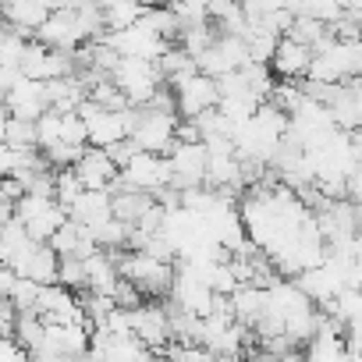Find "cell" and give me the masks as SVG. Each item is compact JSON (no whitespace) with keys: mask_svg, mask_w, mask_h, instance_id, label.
Wrapping results in <instances>:
<instances>
[{"mask_svg":"<svg viewBox=\"0 0 362 362\" xmlns=\"http://www.w3.org/2000/svg\"><path fill=\"white\" fill-rule=\"evenodd\" d=\"M117 270H121V281L135 284L149 298L170 295V284H174V274H177L174 263H163L149 252H117Z\"/></svg>","mask_w":362,"mask_h":362,"instance_id":"1","label":"cell"},{"mask_svg":"<svg viewBox=\"0 0 362 362\" xmlns=\"http://www.w3.org/2000/svg\"><path fill=\"white\" fill-rule=\"evenodd\" d=\"M110 82L121 89V96L128 100V107L142 110L153 103V96L163 89V78H160V68L149 64V61H132V57H121Z\"/></svg>","mask_w":362,"mask_h":362,"instance_id":"2","label":"cell"},{"mask_svg":"<svg viewBox=\"0 0 362 362\" xmlns=\"http://www.w3.org/2000/svg\"><path fill=\"white\" fill-rule=\"evenodd\" d=\"M139 153H170V146L177 142V114H160V110H135V124H132V135Z\"/></svg>","mask_w":362,"mask_h":362,"instance_id":"3","label":"cell"},{"mask_svg":"<svg viewBox=\"0 0 362 362\" xmlns=\"http://www.w3.org/2000/svg\"><path fill=\"white\" fill-rule=\"evenodd\" d=\"M15 221L25 228V235L40 245H50V238L68 224V210L57 206V199H36V196H25L18 206H15Z\"/></svg>","mask_w":362,"mask_h":362,"instance_id":"4","label":"cell"},{"mask_svg":"<svg viewBox=\"0 0 362 362\" xmlns=\"http://www.w3.org/2000/svg\"><path fill=\"white\" fill-rule=\"evenodd\" d=\"M174 103H177V121H199L203 114L221 107V89L217 78H206L199 71H192L189 78H181L170 86Z\"/></svg>","mask_w":362,"mask_h":362,"instance_id":"5","label":"cell"},{"mask_svg":"<svg viewBox=\"0 0 362 362\" xmlns=\"http://www.w3.org/2000/svg\"><path fill=\"white\" fill-rule=\"evenodd\" d=\"M121 189H132V192H142V196H156L163 189H170V167H167V156H156V153H135L124 167H121Z\"/></svg>","mask_w":362,"mask_h":362,"instance_id":"6","label":"cell"},{"mask_svg":"<svg viewBox=\"0 0 362 362\" xmlns=\"http://www.w3.org/2000/svg\"><path fill=\"white\" fill-rule=\"evenodd\" d=\"M170 167V189L189 192L206 185V146L203 142H174L167 153Z\"/></svg>","mask_w":362,"mask_h":362,"instance_id":"7","label":"cell"},{"mask_svg":"<svg viewBox=\"0 0 362 362\" xmlns=\"http://www.w3.org/2000/svg\"><path fill=\"white\" fill-rule=\"evenodd\" d=\"M8 270H11L15 277H22V281H33V284H40V288H50V284H57L61 256H57L50 245L25 242V245H22L15 256H11Z\"/></svg>","mask_w":362,"mask_h":362,"instance_id":"8","label":"cell"},{"mask_svg":"<svg viewBox=\"0 0 362 362\" xmlns=\"http://www.w3.org/2000/svg\"><path fill=\"white\" fill-rule=\"evenodd\" d=\"M54 8V15H50V22L40 29V43L43 47H50V50H64V54H75L82 43H86V33H82V25H78V4H50Z\"/></svg>","mask_w":362,"mask_h":362,"instance_id":"9","label":"cell"},{"mask_svg":"<svg viewBox=\"0 0 362 362\" xmlns=\"http://www.w3.org/2000/svg\"><path fill=\"white\" fill-rule=\"evenodd\" d=\"M249 64V50H245V40L238 36H217L210 43V50L196 61V71L206 75V78H224V75H235Z\"/></svg>","mask_w":362,"mask_h":362,"instance_id":"10","label":"cell"},{"mask_svg":"<svg viewBox=\"0 0 362 362\" xmlns=\"http://www.w3.org/2000/svg\"><path fill=\"white\" fill-rule=\"evenodd\" d=\"M75 174H78L86 192H110L117 185V177H121V167L110 160L107 149H93L89 146L82 153V160L75 163Z\"/></svg>","mask_w":362,"mask_h":362,"instance_id":"11","label":"cell"},{"mask_svg":"<svg viewBox=\"0 0 362 362\" xmlns=\"http://www.w3.org/2000/svg\"><path fill=\"white\" fill-rule=\"evenodd\" d=\"M4 110L18 121H40L47 110H50V100H47V82H15L8 93H4Z\"/></svg>","mask_w":362,"mask_h":362,"instance_id":"12","label":"cell"},{"mask_svg":"<svg viewBox=\"0 0 362 362\" xmlns=\"http://www.w3.org/2000/svg\"><path fill=\"white\" fill-rule=\"evenodd\" d=\"M132 334L149 351L167 348L174 341V334H170V309H163V305H139V309H132Z\"/></svg>","mask_w":362,"mask_h":362,"instance_id":"13","label":"cell"},{"mask_svg":"<svg viewBox=\"0 0 362 362\" xmlns=\"http://www.w3.org/2000/svg\"><path fill=\"white\" fill-rule=\"evenodd\" d=\"M50 15H54V8L43 4V0H11V4L0 8V22L25 40L40 36V29L50 22Z\"/></svg>","mask_w":362,"mask_h":362,"instance_id":"14","label":"cell"},{"mask_svg":"<svg viewBox=\"0 0 362 362\" xmlns=\"http://www.w3.org/2000/svg\"><path fill=\"white\" fill-rule=\"evenodd\" d=\"M68 221H75L89 235L100 231L107 221H114V199H110V192H82V199L68 210Z\"/></svg>","mask_w":362,"mask_h":362,"instance_id":"15","label":"cell"},{"mask_svg":"<svg viewBox=\"0 0 362 362\" xmlns=\"http://www.w3.org/2000/svg\"><path fill=\"white\" fill-rule=\"evenodd\" d=\"M309 64H313V50L302 47V43H295V40H281L277 43V54L270 61L274 75H281L284 82H305Z\"/></svg>","mask_w":362,"mask_h":362,"instance_id":"16","label":"cell"},{"mask_svg":"<svg viewBox=\"0 0 362 362\" xmlns=\"http://www.w3.org/2000/svg\"><path fill=\"white\" fill-rule=\"evenodd\" d=\"M228 305H231V316H235V323L238 327H252L256 330V323L263 320V313H267V288H256V284H238V291L228 298Z\"/></svg>","mask_w":362,"mask_h":362,"instance_id":"17","label":"cell"},{"mask_svg":"<svg viewBox=\"0 0 362 362\" xmlns=\"http://www.w3.org/2000/svg\"><path fill=\"white\" fill-rule=\"evenodd\" d=\"M295 284L302 288V295L316 305V309H327L334 298H337V291H341V281L327 270V267H316V270H305L302 277H295Z\"/></svg>","mask_w":362,"mask_h":362,"instance_id":"18","label":"cell"},{"mask_svg":"<svg viewBox=\"0 0 362 362\" xmlns=\"http://www.w3.org/2000/svg\"><path fill=\"white\" fill-rule=\"evenodd\" d=\"M142 15H146V8L135 4V0H114V4H103V25H107V36L139 25Z\"/></svg>","mask_w":362,"mask_h":362,"instance_id":"19","label":"cell"},{"mask_svg":"<svg viewBox=\"0 0 362 362\" xmlns=\"http://www.w3.org/2000/svg\"><path fill=\"white\" fill-rule=\"evenodd\" d=\"M43 337H47V323L36 316V313H18V327H15V341L29 351V355H36L40 348H43Z\"/></svg>","mask_w":362,"mask_h":362,"instance_id":"20","label":"cell"},{"mask_svg":"<svg viewBox=\"0 0 362 362\" xmlns=\"http://www.w3.org/2000/svg\"><path fill=\"white\" fill-rule=\"evenodd\" d=\"M29 50V40L11 33L4 22H0V68H8V71H18L22 68V57Z\"/></svg>","mask_w":362,"mask_h":362,"instance_id":"21","label":"cell"},{"mask_svg":"<svg viewBox=\"0 0 362 362\" xmlns=\"http://www.w3.org/2000/svg\"><path fill=\"white\" fill-rule=\"evenodd\" d=\"M82 181H78V174H75V167H68V170H54V199H57V206H64V210H71L78 199H82Z\"/></svg>","mask_w":362,"mask_h":362,"instance_id":"22","label":"cell"},{"mask_svg":"<svg viewBox=\"0 0 362 362\" xmlns=\"http://www.w3.org/2000/svg\"><path fill=\"white\" fill-rule=\"evenodd\" d=\"M142 25H146L149 33H156L160 40H167V43L177 36V18H174V11H170V8H146Z\"/></svg>","mask_w":362,"mask_h":362,"instance_id":"23","label":"cell"},{"mask_svg":"<svg viewBox=\"0 0 362 362\" xmlns=\"http://www.w3.org/2000/svg\"><path fill=\"white\" fill-rule=\"evenodd\" d=\"M4 142H8L11 149H40V142H36V124H33V121H18V117H11V121H8V135H4Z\"/></svg>","mask_w":362,"mask_h":362,"instance_id":"24","label":"cell"},{"mask_svg":"<svg viewBox=\"0 0 362 362\" xmlns=\"http://www.w3.org/2000/svg\"><path fill=\"white\" fill-rule=\"evenodd\" d=\"M57 284L68 291H89V277H86V263L82 259H61L57 270Z\"/></svg>","mask_w":362,"mask_h":362,"instance_id":"25","label":"cell"},{"mask_svg":"<svg viewBox=\"0 0 362 362\" xmlns=\"http://www.w3.org/2000/svg\"><path fill=\"white\" fill-rule=\"evenodd\" d=\"M61 121H64V114H57V110H47V114L36 121V142H40V153L61 142Z\"/></svg>","mask_w":362,"mask_h":362,"instance_id":"26","label":"cell"},{"mask_svg":"<svg viewBox=\"0 0 362 362\" xmlns=\"http://www.w3.org/2000/svg\"><path fill=\"white\" fill-rule=\"evenodd\" d=\"M61 142L64 146H75V149H86L89 146V128L78 114H64L61 121Z\"/></svg>","mask_w":362,"mask_h":362,"instance_id":"27","label":"cell"},{"mask_svg":"<svg viewBox=\"0 0 362 362\" xmlns=\"http://www.w3.org/2000/svg\"><path fill=\"white\" fill-rule=\"evenodd\" d=\"M114 305H117V309H124V313H132V309H139V305H142V291H139L135 284L121 281V284L114 288Z\"/></svg>","mask_w":362,"mask_h":362,"instance_id":"28","label":"cell"},{"mask_svg":"<svg viewBox=\"0 0 362 362\" xmlns=\"http://www.w3.org/2000/svg\"><path fill=\"white\" fill-rule=\"evenodd\" d=\"M15 327H18V309H15L11 302L0 298V337L15 341Z\"/></svg>","mask_w":362,"mask_h":362,"instance_id":"29","label":"cell"},{"mask_svg":"<svg viewBox=\"0 0 362 362\" xmlns=\"http://www.w3.org/2000/svg\"><path fill=\"white\" fill-rule=\"evenodd\" d=\"M344 199H348L355 210H362V167H355V170L348 174V181H344Z\"/></svg>","mask_w":362,"mask_h":362,"instance_id":"30","label":"cell"},{"mask_svg":"<svg viewBox=\"0 0 362 362\" xmlns=\"http://www.w3.org/2000/svg\"><path fill=\"white\" fill-rule=\"evenodd\" d=\"M0 362H33V355L18 341H4V337H0Z\"/></svg>","mask_w":362,"mask_h":362,"instance_id":"31","label":"cell"},{"mask_svg":"<svg viewBox=\"0 0 362 362\" xmlns=\"http://www.w3.org/2000/svg\"><path fill=\"white\" fill-rule=\"evenodd\" d=\"M15 167H18V149H11L8 142H0V181L11 177Z\"/></svg>","mask_w":362,"mask_h":362,"instance_id":"32","label":"cell"},{"mask_svg":"<svg viewBox=\"0 0 362 362\" xmlns=\"http://www.w3.org/2000/svg\"><path fill=\"white\" fill-rule=\"evenodd\" d=\"M344 351L348 355H362V320L344 327Z\"/></svg>","mask_w":362,"mask_h":362,"instance_id":"33","label":"cell"},{"mask_svg":"<svg viewBox=\"0 0 362 362\" xmlns=\"http://www.w3.org/2000/svg\"><path fill=\"white\" fill-rule=\"evenodd\" d=\"M348 153H351V160H355V167H362V128H355V132H348Z\"/></svg>","mask_w":362,"mask_h":362,"instance_id":"34","label":"cell"},{"mask_svg":"<svg viewBox=\"0 0 362 362\" xmlns=\"http://www.w3.org/2000/svg\"><path fill=\"white\" fill-rule=\"evenodd\" d=\"M15 221V203L4 196V192H0V228H8Z\"/></svg>","mask_w":362,"mask_h":362,"instance_id":"35","label":"cell"},{"mask_svg":"<svg viewBox=\"0 0 362 362\" xmlns=\"http://www.w3.org/2000/svg\"><path fill=\"white\" fill-rule=\"evenodd\" d=\"M8 121H11V114L4 110V103H0V142H4V135H8Z\"/></svg>","mask_w":362,"mask_h":362,"instance_id":"36","label":"cell"},{"mask_svg":"<svg viewBox=\"0 0 362 362\" xmlns=\"http://www.w3.org/2000/svg\"><path fill=\"white\" fill-rule=\"evenodd\" d=\"M210 362H242V358H231V355H210Z\"/></svg>","mask_w":362,"mask_h":362,"instance_id":"37","label":"cell"},{"mask_svg":"<svg viewBox=\"0 0 362 362\" xmlns=\"http://www.w3.org/2000/svg\"><path fill=\"white\" fill-rule=\"evenodd\" d=\"M358 238H362V210H358Z\"/></svg>","mask_w":362,"mask_h":362,"instance_id":"38","label":"cell"}]
</instances>
